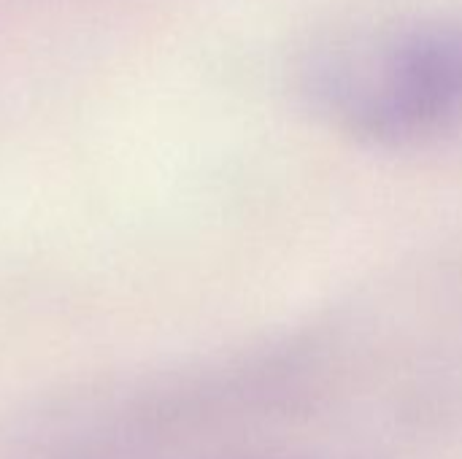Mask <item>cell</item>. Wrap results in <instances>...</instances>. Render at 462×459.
Here are the masks:
<instances>
[{"label": "cell", "instance_id": "obj_1", "mask_svg": "<svg viewBox=\"0 0 462 459\" xmlns=\"http://www.w3.org/2000/svg\"><path fill=\"white\" fill-rule=\"evenodd\" d=\"M319 108L360 135L411 141L462 119V19L403 14L346 27L309 57Z\"/></svg>", "mask_w": 462, "mask_h": 459}]
</instances>
